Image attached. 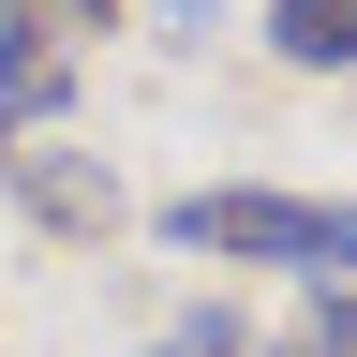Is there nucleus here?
<instances>
[{"mask_svg":"<svg viewBox=\"0 0 357 357\" xmlns=\"http://www.w3.org/2000/svg\"><path fill=\"white\" fill-rule=\"evenodd\" d=\"M178 253L208 268H298V283H357V208H312V194H178L164 208Z\"/></svg>","mask_w":357,"mask_h":357,"instance_id":"obj_1","label":"nucleus"},{"mask_svg":"<svg viewBox=\"0 0 357 357\" xmlns=\"http://www.w3.org/2000/svg\"><path fill=\"white\" fill-rule=\"evenodd\" d=\"M283 357H357V283H312V312H298Z\"/></svg>","mask_w":357,"mask_h":357,"instance_id":"obj_4","label":"nucleus"},{"mask_svg":"<svg viewBox=\"0 0 357 357\" xmlns=\"http://www.w3.org/2000/svg\"><path fill=\"white\" fill-rule=\"evenodd\" d=\"M45 223H105V164H15Z\"/></svg>","mask_w":357,"mask_h":357,"instance_id":"obj_3","label":"nucleus"},{"mask_svg":"<svg viewBox=\"0 0 357 357\" xmlns=\"http://www.w3.org/2000/svg\"><path fill=\"white\" fill-rule=\"evenodd\" d=\"M268 45L298 75H357V0H268Z\"/></svg>","mask_w":357,"mask_h":357,"instance_id":"obj_2","label":"nucleus"},{"mask_svg":"<svg viewBox=\"0 0 357 357\" xmlns=\"http://www.w3.org/2000/svg\"><path fill=\"white\" fill-rule=\"evenodd\" d=\"M149 357H268V342H253V328H238V312H178V328H164V342H149Z\"/></svg>","mask_w":357,"mask_h":357,"instance_id":"obj_5","label":"nucleus"}]
</instances>
